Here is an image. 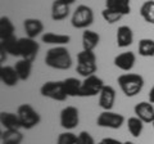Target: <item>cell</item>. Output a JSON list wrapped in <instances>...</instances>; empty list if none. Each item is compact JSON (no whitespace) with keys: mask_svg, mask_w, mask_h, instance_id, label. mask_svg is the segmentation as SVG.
Here are the masks:
<instances>
[{"mask_svg":"<svg viewBox=\"0 0 154 144\" xmlns=\"http://www.w3.org/2000/svg\"><path fill=\"white\" fill-rule=\"evenodd\" d=\"M45 64L50 68L66 71L71 68L72 57L66 46H54L46 52Z\"/></svg>","mask_w":154,"mask_h":144,"instance_id":"1","label":"cell"},{"mask_svg":"<svg viewBox=\"0 0 154 144\" xmlns=\"http://www.w3.org/2000/svg\"><path fill=\"white\" fill-rule=\"evenodd\" d=\"M118 86L121 88L122 93L128 98L137 95L144 88V77L139 74H123L117 79Z\"/></svg>","mask_w":154,"mask_h":144,"instance_id":"2","label":"cell"},{"mask_svg":"<svg viewBox=\"0 0 154 144\" xmlns=\"http://www.w3.org/2000/svg\"><path fill=\"white\" fill-rule=\"evenodd\" d=\"M17 114L21 120L22 129H26V130H31L41 122L40 113L28 103H23L19 105L17 109Z\"/></svg>","mask_w":154,"mask_h":144,"instance_id":"3","label":"cell"},{"mask_svg":"<svg viewBox=\"0 0 154 144\" xmlns=\"http://www.w3.org/2000/svg\"><path fill=\"white\" fill-rule=\"evenodd\" d=\"M94 22V12L88 5H79L72 14L71 23L75 28L79 30H88V27Z\"/></svg>","mask_w":154,"mask_h":144,"instance_id":"4","label":"cell"},{"mask_svg":"<svg viewBox=\"0 0 154 144\" xmlns=\"http://www.w3.org/2000/svg\"><path fill=\"white\" fill-rule=\"evenodd\" d=\"M40 94L45 98H49L57 102H64L68 95L64 92L63 81H46L41 85Z\"/></svg>","mask_w":154,"mask_h":144,"instance_id":"5","label":"cell"},{"mask_svg":"<svg viewBox=\"0 0 154 144\" xmlns=\"http://www.w3.org/2000/svg\"><path fill=\"white\" fill-rule=\"evenodd\" d=\"M59 122L60 126L64 129L66 131H71L76 129L80 124V113L79 109L73 105H67L60 111L59 114Z\"/></svg>","mask_w":154,"mask_h":144,"instance_id":"6","label":"cell"},{"mask_svg":"<svg viewBox=\"0 0 154 144\" xmlns=\"http://www.w3.org/2000/svg\"><path fill=\"white\" fill-rule=\"evenodd\" d=\"M125 124L123 114L113 112V111H103L96 118V125L100 127H107L117 130Z\"/></svg>","mask_w":154,"mask_h":144,"instance_id":"7","label":"cell"},{"mask_svg":"<svg viewBox=\"0 0 154 144\" xmlns=\"http://www.w3.org/2000/svg\"><path fill=\"white\" fill-rule=\"evenodd\" d=\"M19 45V57L22 59H28V61H35L38 49H40V45L35 39H31V37H21L18 41Z\"/></svg>","mask_w":154,"mask_h":144,"instance_id":"8","label":"cell"},{"mask_svg":"<svg viewBox=\"0 0 154 144\" xmlns=\"http://www.w3.org/2000/svg\"><path fill=\"white\" fill-rule=\"evenodd\" d=\"M105 86L104 81L96 75L89 76L82 81V94L81 97H95L102 93L103 88Z\"/></svg>","mask_w":154,"mask_h":144,"instance_id":"9","label":"cell"},{"mask_svg":"<svg viewBox=\"0 0 154 144\" xmlns=\"http://www.w3.org/2000/svg\"><path fill=\"white\" fill-rule=\"evenodd\" d=\"M135 116L139 117L144 124L154 122V107L150 102H140L134 108Z\"/></svg>","mask_w":154,"mask_h":144,"instance_id":"10","label":"cell"},{"mask_svg":"<svg viewBox=\"0 0 154 144\" xmlns=\"http://www.w3.org/2000/svg\"><path fill=\"white\" fill-rule=\"evenodd\" d=\"M135 62H136V55H135L134 52H123V53H121V54L116 55L113 63L121 71L130 72L134 68Z\"/></svg>","mask_w":154,"mask_h":144,"instance_id":"11","label":"cell"},{"mask_svg":"<svg viewBox=\"0 0 154 144\" xmlns=\"http://www.w3.org/2000/svg\"><path fill=\"white\" fill-rule=\"evenodd\" d=\"M116 103V90L113 86L105 85L102 93L99 94V107L103 111H112Z\"/></svg>","mask_w":154,"mask_h":144,"instance_id":"12","label":"cell"},{"mask_svg":"<svg viewBox=\"0 0 154 144\" xmlns=\"http://www.w3.org/2000/svg\"><path fill=\"white\" fill-rule=\"evenodd\" d=\"M0 81L3 85L13 88L18 84V81H21L18 77V74L14 67L12 66H2L0 67Z\"/></svg>","mask_w":154,"mask_h":144,"instance_id":"13","label":"cell"},{"mask_svg":"<svg viewBox=\"0 0 154 144\" xmlns=\"http://www.w3.org/2000/svg\"><path fill=\"white\" fill-rule=\"evenodd\" d=\"M23 28L28 37L36 39L37 36L41 35V32H44V23L37 18H27L23 22Z\"/></svg>","mask_w":154,"mask_h":144,"instance_id":"14","label":"cell"},{"mask_svg":"<svg viewBox=\"0 0 154 144\" xmlns=\"http://www.w3.org/2000/svg\"><path fill=\"white\" fill-rule=\"evenodd\" d=\"M41 40L45 44L54 45V46H64L69 44L71 36L64 33H55V32H45L41 35Z\"/></svg>","mask_w":154,"mask_h":144,"instance_id":"15","label":"cell"},{"mask_svg":"<svg viewBox=\"0 0 154 144\" xmlns=\"http://www.w3.org/2000/svg\"><path fill=\"white\" fill-rule=\"evenodd\" d=\"M0 124L5 130H19V129H22V124L18 114L12 112L0 113Z\"/></svg>","mask_w":154,"mask_h":144,"instance_id":"16","label":"cell"},{"mask_svg":"<svg viewBox=\"0 0 154 144\" xmlns=\"http://www.w3.org/2000/svg\"><path fill=\"white\" fill-rule=\"evenodd\" d=\"M116 41H117L118 48H127L131 45L134 41V32L131 30V27H128L126 25L118 27L117 35H116Z\"/></svg>","mask_w":154,"mask_h":144,"instance_id":"17","label":"cell"},{"mask_svg":"<svg viewBox=\"0 0 154 144\" xmlns=\"http://www.w3.org/2000/svg\"><path fill=\"white\" fill-rule=\"evenodd\" d=\"M19 39L16 35L8 36L5 39H0V49L4 50L7 54H11L13 57H19Z\"/></svg>","mask_w":154,"mask_h":144,"instance_id":"18","label":"cell"},{"mask_svg":"<svg viewBox=\"0 0 154 144\" xmlns=\"http://www.w3.org/2000/svg\"><path fill=\"white\" fill-rule=\"evenodd\" d=\"M105 8L122 14L123 17L131 13L130 0H105Z\"/></svg>","mask_w":154,"mask_h":144,"instance_id":"19","label":"cell"},{"mask_svg":"<svg viewBox=\"0 0 154 144\" xmlns=\"http://www.w3.org/2000/svg\"><path fill=\"white\" fill-rule=\"evenodd\" d=\"M63 86L68 97H81L82 94V81L76 77H68L63 80Z\"/></svg>","mask_w":154,"mask_h":144,"instance_id":"20","label":"cell"},{"mask_svg":"<svg viewBox=\"0 0 154 144\" xmlns=\"http://www.w3.org/2000/svg\"><path fill=\"white\" fill-rule=\"evenodd\" d=\"M99 42H100V36L98 32L89 30V28L82 32V49L84 50L94 52L95 48L99 45Z\"/></svg>","mask_w":154,"mask_h":144,"instance_id":"21","label":"cell"},{"mask_svg":"<svg viewBox=\"0 0 154 144\" xmlns=\"http://www.w3.org/2000/svg\"><path fill=\"white\" fill-rule=\"evenodd\" d=\"M69 16V5H66L59 0H54L51 4V20L63 21Z\"/></svg>","mask_w":154,"mask_h":144,"instance_id":"22","label":"cell"},{"mask_svg":"<svg viewBox=\"0 0 154 144\" xmlns=\"http://www.w3.org/2000/svg\"><path fill=\"white\" fill-rule=\"evenodd\" d=\"M32 63H33L32 61L21 58L16 64H14V68H16L18 77L21 81H26V80L30 79L31 72H32Z\"/></svg>","mask_w":154,"mask_h":144,"instance_id":"23","label":"cell"},{"mask_svg":"<svg viewBox=\"0 0 154 144\" xmlns=\"http://www.w3.org/2000/svg\"><path fill=\"white\" fill-rule=\"evenodd\" d=\"M23 142V134L19 130H4L2 133L3 144H21Z\"/></svg>","mask_w":154,"mask_h":144,"instance_id":"24","label":"cell"},{"mask_svg":"<svg viewBox=\"0 0 154 144\" xmlns=\"http://www.w3.org/2000/svg\"><path fill=\"white\" fill-rule=\"evenodd\" d=\"M137 52H139V55L145 57V58L154 57V40L148 39V37L141 39L140 41H139Z\"/></svg>","mask_w":154,"mask_h":144,"instance_id":"25","label":"cell"},{"mask_svg":"<svg viewBox=\"0 0 154 144\" xmlns=\"http://www.w3.org/2000/svg\"><path fill=\"white\" fill-rule=\"evenodd\" d=\"M140 16L145 22L154 25V0H146L140 7Z\"/></svg>","mask_w":154,"mask_h":144,"instance_id":"26","label":"cell"},{"mask_svg":"<svg viewBox=\"0 0 154 144\" xmlns=\"http://www.w3.org/2000/svg\"><path fill=\"white\" fill-rule=\"evenodd\" d=\"M127 129H128V133L131 134L134 138H139L144 130V122L136 116L130 117L127 120Z\"/></svg>","mask_w":154,"mask_h":144,"instance_id":"27","label":"cell"},{"mask_svg":"<svg viewBox=\"0 0 154 144\" xmlns=\"http://www.w3.org/2000/svg\"><path fill=\"white\" fill-rule=\"evenodd\" d=\"M14 25L11 21V18H8L5 16H3L0 18V39H5L8 36L14 35Z\"/></svg>","mask_w":154,"mask_h":144,"instance_id":"28","label":"cell"},{"mask_svg":"<svg viewBox=\"0 0 154 144\" xmlns=\"http://www.w3.org/2000/svg\"><path fill=\"white\" fill-rule=\"evenodd\" d=\"M96 70H98L96 63H77L76 66V72L85 79L89 77V76L95 75Z\"/></svg>","mask_w":154,"mask_h":144,"instance_id":"29","label":"cell"},{"mask_svg":"<svg viewBox=\"0 0 154 144\" xmlns=\"http://www.w3.org/2000/svg\"><path fill=\"white\" fill-rule=\"evenodd\" d=\"M102 17H103V20L107 23H109V25H113V23L121 21L123 16H122V14H119V13H117V12H114V11H110V9L104 8L103 12H102Z\"/></svg>","mask_w":154,"mask_h":144,"instance_id":"30","label":"cell"},{"mask_svg":"<svg viewBox=\"0 0 154 144\" xmlns=\"http://www.w3.org/2000/svg\"><path fill=\"white\" fill-rule=\"evenodd\" d=\"M77 63H96V55L91 50H81L77 54Z\"/></svg>","mask_w":154,"mask_h":144,"instance_id":"31","label":"cell"},{"mask_svg":"<svg viewBox=\"0 0 154 144\" xmlns=\"http://www.w3.org/2000/svg\"><path fill=\"white\" fill-rule=\"evenodd\" d=\"M77 142V135L72 131H64L58 135L57 143L55 144H76Z\"/></svg>","mask_w":154,"mask_h":144,"instance_id":"32","label":"cell"},{"mask_svg":"<svg viewBox=\"0 0 154 144\" xmlns=\"http://www.w3.org/2000/svg\"><path fill=\"white\" fill-rule=\"evenodd\" d=\"M76 144H96L94 138L90 135V133L88 131H81L77 135V142Z\"/></svg>","mask_w":154,"mask_h":144,"instance_id":"33","label":"cell"},{"mask_svg":"<svg viewBox=\"0 0 154 144\" xmlns=\"http://www.w3.org/2000/svg\"><path fill=\"white\" fill-rule=\"evenodd\" d=\"M102 142L104 144H125V142H119L114 138H104V139H102Z\"/></svg>","mask_w":154,"mask_h":144,"instance_id":"34","label":"cell"},{"mask_svg":"<svg viewBox=\"0 0 154 144\" xmlns=\"http://www.w3.org/2000/svg\"><path fill=\"white\" fill-rule=\"evenodd\" d=\"M148 97H149V102H150L152 104H154V85L152 86V89H150V92H149Z\"/></svg>","mask_w":154,"mask_h":144,"instance_id":"35","label":"cell"},{"mask_svg":"<svg viewBox=\"0 0 154 144\" xmlns=\"http://www.w3.org/2000/svg\"><path fill=\"white\" fill-rule=\"evenodd\" d=\"M59 2H62L63 4H66V5H71V4H73L76 0H59Z\"/></svg>","mask_w":154,"mask_h":144,"instance_id":"36","label":"cell"},{"mask_svg":"<svg viewBox=\"0 0 154 144\" xmlns=\"http://www.w3.org/2000/svg\"><path fill=\"white\" fill-rule=\"evenodd\" d=\"M125 144H135V143H132V142H125Z\"/></svg>","mask_w":154,"mask_h":144,"instance_id":"37","label":"cell"},{"mask_svg":"<svg viewBox=\"0 0 154 144\" xmlns=\"http://www.w3.org/2000/svg\"><path fill=\"white\" fill-rule=\"evenodd\" d=\"M96 144H104V143H103V142H102V140H100V142H99V143H96Z\"/></svg>","mask_w":154,"mask_h":144,"instance_id":"38","label":"cell"},{"mask_svg":"<svg viewBox=\"0 0 154 144\" xmlns=\"http://www.w3.org/2000/svg\"><path fill=\"white\" fill-rule=\"evenodd\" d=\"M153 127H154V122H153Z\"/></svg>","mask_w":154,"mask_h":144,"instance_id":"39","label":"cell"}]
</instances>
